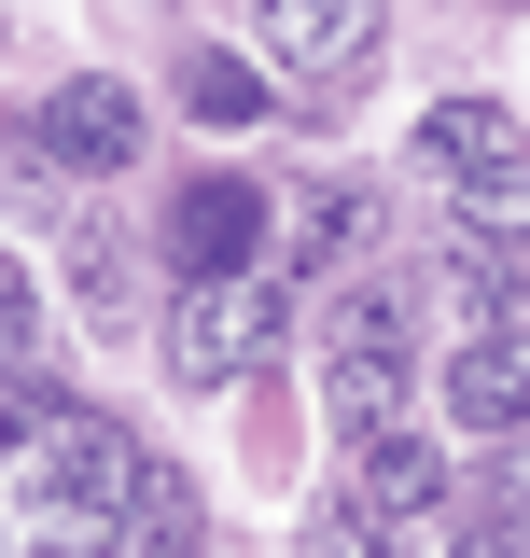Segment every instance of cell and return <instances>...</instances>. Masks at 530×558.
<instances>
[{
  "instance_id": "14",
  "label": "cell",
  "mask_w": 530,
  "mask_h": 558,
  "mask_svg": "<svg viewBox=\"0 0 530 558\" xmlns=\"http://www.w3.org/2000/svg\"><path fill=\"white\" fill-rule=\"evenodd\" d=\"M43 349V293H28V266L0 252V363H28Z\"/></svg>"
},
{
  "instance_id": "5",
  "label": "cell",
  "mask_w": 530,
  "mask_h": 558,
  "mask_svg": "<svg viewBox=\"0 0 530 558\" xmlns=\"http://www.w3.org/2000/svg\"><path fill=\"white\" fill-rule=\"evenodd\" d=\"M127 154H140V98L112 70H70L57 98L14 126V168H28V182H98V168H127Z\"/></svg>"
},
{
  "instance_id": "4",
  "label": "cell",
  "mask_w": 530,
  "mask_h": 558,
  "mask_svg": "<svg viewBox=\"0 0 530 558\" xmlns=\"http://www.w3.org/2000/svg\"><path fill=\"white\" fill-rule=\"evenodd\" d=\"M265 349H279V279L265 266L182 279V307H168V377L182 391H238V377H265Z\"/></svg>"
},
{
  "instance_id": "10",
  "label": "cell",
  "mask_w": 530,
  "mask_h": 558,
  "mask_svg": "<svg viewBox=\"0 0 530 558\" xmlns=\"http://www.w3.org/2000/svg\"><path fill=\"white\" fill-rule=\"evenodd\" d=\"M112 545H127V558H196V488H182V475H140V502L112 517Z\"/></svg>"
},
{
  "instance_id": "1",
  "label": "cell",
  "mask_w": 530,
  "mask_h": 558,
  "mask_svg": "<svg viewBox=\"0 0 530 558\" xmlns=\"http://www.w3.org/2000/svg\"><path fill=\"white\" fill-rule=\"evenodd\" d=\"M140 475H154V461H140L98 405H70L28 363H0V502H14L28 531H112L140 502Z\"/></svg>"
},
{
  "instance_id": "11",
  "label": "cell",
  "mask_w": 530,
  "mask_h": 558,
  "mask_svg": "<svg viewBox=\"0 0 530 558\" xmlns=\"http://www.w3.org/2000/svg\"><path fill=\"white\" fill-rule=\"evenodd\" d=\"M182 252L196 266H252V196H196L182 209Z\"/></svg>"
},
{
  "instance_id": "6",
  "label": "cell",
  "mask_w": 530,
  "mask_h": 558,
  "mask_svg": "<svg viewBox=\"0 0 530 558\" xmlns=\"http://www.w3.org/2000/svg\"><path fill=\"white\" fill-rule=\"evenodd\" d=\"M252 43L279 57L293 98H363V70H377V0H265Z\"/></svg>"
},
{
  "instance_id": "13",
  "label": "cell",
  "mask_w": 530,
  "mask_h": 558,
  "mask_svg": "<svg viewBox=\"0 0 530 558\" xmlns=\"http://www.w3.org/2000/svg\"><path fill=\"white\" fill-rule=\"evenodd\" d=\"M70 279H84V307H98V322H127V238H84Z\"/></svg>"
},
{
  "instance_id": "15",
  "label": "cell",
  "mask_w": 530,
  "mask_h": 558,
  "mask_svg": "<svg viewBox=\"0 0 530 558\" xmlns=\"http://www.w3.org/2000/svg\"><path fill=\"white\" fill-rule=\"evenodd\" d=\"M308 558H392V545H377V502H335V517H308Z\"/></svg>"
},
{
  "instance_id": "8",
  "label": "cell",
  "mask_w": 530,
  "mask_h": 558,
  "mask_svg": "<svg viewBox=\"0 0 530 558\" xmlns=\"http://www.w3.org/2000/svg\"><path fill=\"white\" fill-rule=\"evenodd\" d=\"M363 502H377V517H447V461H433L419 433H377V447H363Z\"/></svg>"
},
{
  "instance_id": "9",
  "label": "cell",
  "mask_w": 530,
  "mask_h": 558,
  "mask_svg": "<svg viewBox=\"0 0 530 558\" xmlns=\"http://www.w3.org/2000/svg\"><path fill=\"white\" fill-rule=\"evenodd\" d=\"M433 293L461 307V336H489V322H530V279L503 266V252H447V266H433Z\"/></svg>"
},
{
  "instance_id": "12",
  "label": "cell",
  "mask_w": 530,
  "mask_h": 558,
  "mask_svg": "<svg viewBox=\"0 0 530 558\" xmlns=\"http://www.w3.org/2000/svg\"><path fill=\"white\" fill-rule=\"evenodd\" d=\"M182 98H196L209 126H238V112H265V84H252V70H224V57H196V70H182Z\"/></svg>"
},
{
  "instance_id": "17",
  "label": "cell",
  "mask_w": 530,
  "mask_h": 558,
  "mask_svg": "<svg viewBox=\"0 0 530 558\" xmlns=\"http://www.w3.org/2000/svg\"><path fill=\"white\" fill-rule=\"evenodd\" d=\"M503 447H517V461H503V488H517V502H530V433H503Z\"/></svg>"
},
{
  "instance_id": "16",
  "label": "cell",
  "mask_w": 530,
  "mask_h": 558,
  "mask_svg": "<svg viewBox=\"0 0 530 558\" xmlns=\"http://www.w3.org/2000/svg\"><path fill=\"white\" fill-rule=\"evenodd\" d=\"M461 558H530V502H517V488H503V502L461 531Z\"/></svg>"
},
{
  "instance_id": "7",
  "label": "cell",
  "mask_w": 530,
  "mask_h": 558,
  "mask_svg": "<svg viewBox=\"0 0 530 558\" xmlns=\"http://www.w3.org/2000/svg\"><path fill=\"white\" fill-rule=\"evenodd\" d=\"M447 418L461 433H530V322H489V336L447 349Z\"/></svg>"
},
{
  "instance_id": "2",
  "label": "cell",
  "mask_w": 530,
  "mask_h": 558,
  "mask_svg": "<svg viewBox=\"0 0 530 558\" xmlns=\"http://www.w3.org/2000/svg\"><path fill=\"white\" fill-rule=\"evenodd\" d=\"M322 391H335V433H349V447L405 433V391H419V307H405V279H349V293H335Z\"/></svg>"
},
{
  "instance_id": "3",
  "label": "cell",
  "mask_w": 530,
  "mask_h": 558,
  "mask_svg": "<svg viewBox=\"0 0 530 558\" xmlns=\"http://www.w3.org/2000/svg\"><path fill=\"white\" fill-rule=\"evenodd\" d=\"M419 168H433V196L489 223V238H530V126L503 98H433L419 112Z\"/></svg>"
}]
</instances>
